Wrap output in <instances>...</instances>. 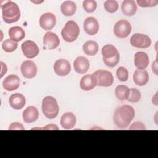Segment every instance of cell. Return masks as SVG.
Returning <instances> with one entry per match:
<instances>
[{
	"label": "cell",
	"instance_id": "6da1fadb",
	"mask_svg": "<svg viewBox=\"0 0 158 158\" xmlns=\"http://www.w3.org/2000/svg\"><path fill=\"white\" fill-rule=\"evenodd\" d=\"M135 111L133 107L124 104L118 107L114 114V122L120 128H127L134 118Z\"/></svg>",
	"mask_w": 158,
	"mask_h": 158
},
{
	"label": "cell",
	"instance_id": "7a4b0ae2",
	"mask_svg": "<svg viewBox=\"0 0 158 158\" xmlns=\"http://www.w3.org/2000/svg\"><path fill=\"white\" fill-rule=\"evenodd\" d=\"M2 17L6 23L17 22L20 17V10L18 5L12 1H6L1 6Z\"/></svg>",
	"mask_w": 158,
	"mask_h": 158
},
{
	"label": "cell",
	"instance_id": "3957f363",
	"mask_svg": "<svg viewBox=\"0 0 158 158\" xmlns=\"http://www.w3.org/2000/svg\"><path fill=\"white\" fill-rule=\"evenodd\" d=\"M42 111L44 115L49 119L56 118L59 111V106L56 99L50 96H46L42 101Z\"/></svg>",
	"mask_w": 158,
	"mask_h": 158
},
{
	"label": "cell",
	"instance_id": "277c9868",
	"mask_svg": "<svg viewBox=\"0 0 158 158\" xmlns=\"http://www.w3.org/2000/svg\"><path fill=\"white\" fill-rule=\"evenodd\" d=\"M80 28L78 24L73 21L69 20L65 23L64 27L61 31L62 38L67 42L71 43L75 41L78 37Z\"/></svg>",
	"mask_w": 158,
	"mask_h": 158
},
{
	"label": "cell",
	"instance_id": "5b68a950",
	"mask_svg": "<svg viewBox=\"0 0 158 158\" xmlns=\"http://www.w3.org/2000/svg\"><path fill=\"white\" fill-rule=\"evenodd\" d=\"M97 85L99 86H110L114 83V77L112 73L106 70H98L94 72Z\"/></svg>",
	"mask_w": 158,
	"mask_h": 158
},
{
	"label": "cell",
	"instance_id": "8992f818",
	"mask_svg": "<svg viewBox=\"0 0 158 158\" xmlns=\"http://www.w3.org/2000/svg\"><path fill=\"white\" fill-rule=\"evenodd\" d=\"M131 31L130 23L126 20H120L116 22L114 27V32L115 36L120 38H127Z\"/></svg>",
	"mask_w": 158,
	"mask_h": 158
},
{
	"label": "cell",
	"instance_id": "52a82bcc",
	"mask_svg": "<svg viewBox=\"0 0 158 158\" xmlns=\"http://www.w3.org/2000/svg\"><path fill=\"white\" fill-rule=\"evenodd\" d=\"M131 46L138 48H147L151 44V38L146 35L142 33H135L130 40Z\"/></svg>",
	"mask_w": 158,
	"mask_h": 158
},
{
	"label": "cell",
	"instance_id": "ba28073f",
	"mask_svg": "<svg viewBox=\"0 0 158 158\" xmlns=\"http://www.w3.org/2000/svg\"><path fill=\"white\" fill-rule=\"evenodd\" d=\"M22 51L24 56L28 59H32L38 56L39 48L37 44L33 41L27 40L21 46Z\"/></svg>",
	"mask_w": 158,
	"mask_h": 158
},
{
	"label": "cell",
	"instance_id": "9c48e42d",
	"mask_svg": "<svg viewBox=\"0 0 158 158\" xmlns=\"http://www.w3.org/2000/svg\"><path fill=\"white\" fill-rule=\"evenodd\" d=\"M20 71L25 78L31 79L36 75L37 67L32 60H27L22 64Z\"/></svg>",
	"mask_w": 158,
	"mask_h": 158
},
{
	"label": "cell",
	"instance_id": "30bf717a",
	"mask_svg": "<svg viewBox=\"0 0 158 158\" xmlns=\"http://www.w3.org/2000/svg\"><path fill=\"white\" fill-rule=\"evenodd\" d=\"M44 49H54L57 48L60 43V40L58 36L51 31H48L45 33L43 39Z\"/></svg>",
	"mask_w": 158,
	"mask_h": 158
},
{
	"label": "cell",
	"instance_id": "8fae6325",
	"mask_svg": "<svg viewBox=\"0 0 158 158\" xmlns=\"http://www.w3.org/2000/svg\"><path fill=\"white\" fill-rule=\"evenodd\" d=\"M39 23L40 27L44 30H51L56 24V17L52 13H44L40 17Z\"/></svg>",
	"mask_w": 158,
	"mask_h": 158
},
{
	"label": "cell",
	"instance_id": "7c38bea8",
	"mask_svg": "<svg viewBox=\"0 0 158 158\" xmlns=\"http://www.w3.org/2000/svg\"><path fill=\"white\" fill-rule=\"evenodd\" d=\"M53 68L55 73L59 76H66L71 70V66L69 62L64 59H60L56 60Z\"/></svg>",
	"mask_w": 158,
	"mask_h": 158
},
{
	"label": "cell",
	"instance_id": "4fadbf2b",
	"mask_svg": "<svg viewBox=\"0 0 158 158\" xmlns=\"http://www.w3.org/2000/svg\"><path fill=\"white\" fill-rule=\"evenodd\" d=\"M83 28L86 34L89 35H94L99 31V25L96 18L89 17L85 20Z\"/></svg>",
	"mask_w": 158,
	"mask_h": 158
},
{
	"label": "cell",
	"instance_id": "5bb4252c",
	"mask_svg": "<svg viewBox=\"0 0 158 158\" xmlns=\"http://www.w3.org/2000/svg\"><path fill=\"white\" fill-rule=\"evenodd\" d=\"M20 84L19 77L14 74L8 75L2 82L3 88L9 91H12L17 89Z\"/></svg>",
	"mask_w": 158,
	"mask_h": 158
},
{
	"label": "cell",
	"instance_id": "9a60e30c",
	"mask_svg": "<svg viewBox=\"0 0 158 158\" xmlns=\"http://www.w3.org/2000/svg\"><path fill=\"white\" fill-rule=\"evenodd\" d=\"M149 63L148 55L142 51L137 52L134 56V64L138 70L145 69Z\"/></svg>",
	"mask_w": 158,
	"mask_h": 158
},
{
	"label": "cell",
	"instance_id": "2e32d148",
	"mask_svg": "<svg viewBox=\"0 0 158 158\" xmlns=\"http://www.w3.org/2000/svg\"><path fill=\"white\" fill-rule=\"evenodd\" d=\"M25 98L20 93L12 94L9 98V102L12 108L15 110L22 109L25 105Z\"/></svg>",
	"mask_w": 158,
	"mask_h": 158
},
{
	"label": "cell",
	"instance_id": "e0dca14e",
	"mask_svg": "<svg viewBox=\"0 0 158 158\" xmlns=\"http://www.w3.org/2000/svg\"><path fill=\"white\" fill-rule=\"evenodd\" d=\"M73 67L77 73L80 74L85 73L89 68V62L85 57H78L74 60Z\"/></svg>",
	"mask_w": 158,
	"mask_h": 158
},
{
	"label": "cell",
	"instance_id": "ac0fdd59",
	"mask_svg": "<svg viewBox=\"0 0 158 158\" xmlns=\"http://www.w3.org/2000/svg\"><path fill=\"white\" fill-rule=\"evenodd\" d=\"M39 116V112L36 107L30 106L27 107L23 112L22 117L23 121L27 123L35 122Z\"/></svg>",
	"mask_w": 158,
	"mask_h": 158
},
{
	"label": "cell",
	"instance_id": "d6986e66",
	"mask_svg": "<svg viewBox=\"0 0 158 158\" xmlns=\"http://www.w3.org/2000/svg\"><path fill=\"white\" fill-rule=\"evenodd\" d=\"M97 85L96 80L93 74L86 75L83 76L80 81V86L81 89L85 91H89L93 89Z\"/></svg>",
	"mask_w": 158,
	"mask_h": 158
},
{
	"label": "cell",
	"instance_id": "ffe728a7",
	"mask_svg": "<svg viewBox=\"0 0 158 158\" xmlns=\"http://www.w3.org/2000/svg\"><path fill=\"white\" fill-rule=\"evenodd\" d=\"M60 123L63 128L70 130L74 127L76 123L75 115L72 112H66L61 117Z\"/></svg>",
	"mask_w": 158,
	"mask_h": 158
},
{
	"label": "cell",
	"instance_id": "44dd1931",
	"mask_svg": "<svg viewBox=\"0 0 158 158\" xmlns=\"http://www.w3.org/2000/svg\"><path fill=\"white\" fill-rule=\"evenodd\" d=\"M121 9L123 14L127 16L134 15L137 10V6L133 0H125L121 5Z\"/></svg>",
	"mask_w": 158,
	"mask_h": 158
},
{
	"label": "cell",
	"instance_id": "7402d4cb",
	"mask_svg": "<svg viewBox=\"0 0 158 158\" xmlns=\"http://www.w3.org/2000/svg\"><path fill=\"white\" fill-rule=\"evenodd\" d=\"M133 81L138 86H144L149 81V74L146 70H136L133 75Z\"/></svg>",
	"mask_w": 158,
	"mask_h": 158
},
{
	"label": "cell",
	"instance_id": "603a6c76",
	"mask_svg": "<svg viewBox=\"0 0 158 158\" xmlns=\"http://www.w3.org/2000/svg\"><path fill=\"white\" fill-rule=\"evenodd\" d=\"M8 33L10 39L17 43L22 40L25 36V31L19 26H15L10 28Z\"/></svg>",
	"mask_w": 158,
	"mask_h": 158
},
{
	"label": "cell",
	"instance_id": "cb8c5ba5",
	"mask_svg": "<svg viewBox=\"0 0 158 158\" xmlns=\"http://www.w3.org/2000/svg\"><path fill=\"white\" fill-rule=\"evenodd\" d=\"M77 9L75 3L72 1H65L63 2L60 6V10L62 13L67 17L73 15Z\"/></svg>",
	"mask_w": 158,
	"mask_h": 158
},
{
	"label": "cell",
	"instance_id": "d4e9b609",
	"mask_svg": "<svg viewBox=\"0 0 158 158\" xmlns=\"http://www.w3.org/2000/svg\"><path fill=\"white\" fill-rule=\"evenodd\" d=\"M99 49V46L98 43L94 41H88L84 43L83 45V52L88 56H94L96 55Z\"/></svg>",
	"mask_w": 158,
	"mask_h": 158
},
{
	"label": "cell",
	"instance_id": "484cf974",
	"mask_svg": "<svg viewBox=\"0 0 158 158\" xmlns=\"http://www.w3.org/2000/svg\"><path fill=\"white\" fill-rule=\"evenodd\" d=\"M101 52L103 60H107L114 57L118 53V51L114 46L106 44L102 48Z\"/></svg>",
	"mask_w": 158,
	"mask_h": 158
},
{
	"label": "cell",
	"instance_id": "4316f807",
	"mask_svg": "<svg viewBox=\"0 0 158 158\" xmlns=\"http://www.w3.org/2000/svg\"><path fill=\"white\" fill-rule=\"evenodd\" d=\"M130 88L125 85H119L115 90V93L117 98L120 101L127 100L130 94Z\"/></svg>",
	"mask_w": 158,
	"mask_h": 158
},
{
	"label": "cell",
	"instance_id": "83f0119b",
	"mask_svg": "<svg viewBox=\"0 0 158 158\" xmlns=\"http://www.w3.org/2000/svg\"><path fill=\"white\" fill-rule=\"evenodd\" d=\"M17 43L10 39L6 40L2 44V48L6 52H12L14 51L17 49Z\"/></svg>",
	"mask_w": 158,
	"mask_h": 158
},
{
	"label": "cell",
	"instance_id": "f1b7e54d",
	"mask_svg": "<svg viewBox=\"0 0 158 158\" xmlns=\"http://www.w3.org/2000/svg\"><path fill=\"white\" fill-rule=\"evenodd\" d=\"M104 7L105 10L109 13H114L118 9V4L117 1L114 0H107L105 1Z\"/></svg>",
	"mask_w": 158,
	"mask_h": 158
},
{
	"label": "cell",
	"instance_id": "f546056e",
	"mask_svg": "<svg viewBox=\"0 0 158 158\" xmlns=\"http://www.w3.org/2000/svg\"><path fill=\"white\" fill-rule=\"evenodd\" d=\"M130 94L127 100H128L130 102L133 103L139 101L141 97V92L136 88H130Z\"/></svg>",
	"mask_w": 158,
	"mask_h": 158
},
{
	"label": "cell",
	"instance_id": "4dcf8cb0",
	"mask_svg": "<svg viewBox=\"0 0 158 158\" xmlns=\"http://www.w3.org/2000/svg\"><path fill=\"white\" fill-rule=\"evenodd\" d=\"M83 7L86 12H93L96 9L97 2L94 0H85L83 2Z\"/></svg>",
	"mask_w": 158,
	"mask_h": 158
},
{
	"label": "cell",
	"instance_id": "1f68e13d",
	"mask_svg": "<svg viewBox=\"0 0 158 158\" xmlns=\"http://www.w3.org/2000/svg\"><path fill=\"white\" fill-rule=\"evenodd\" d=\"M116 75L118 79L121 81H125L128 78V71L123 67H120L117 69Z\"/></svg>",
	"mask_w": 158,
	"mask_h": 158
},
{
	"label": "cell",
	"instance_id": "d6a6232c",
	"mask_svg": "<svg viewBox=\"0 0 158 158\" xmlns=\"http://www.w3.org/2000/svg\"><path fill=\"white\" fill-rule=\"evenodd\" d=\"M137 3L141 7H152L157 6V0H138Z\"/></svg>",
	"mask_w": 158,
	"mask_h": 158
},
{
	"label": "cell",
	"instance_id": "836d02e7",
	"mask_svg": "<svg viewBox=\"0 0 158 158\" xmlns=\"http://www.w3.org/2000/svg\"><path fill=\"white\" fill-rule=\"evenodd\" d=\"M120 60V54L119 52L113 58L110 59H107V60H103L104 64L109 67H115L119 62Z\"/></svg>",
	"mask_w": 158,
	"mask_h": 158
},
{
	"label": "cell",
	"instance_id": "e575fe53",
	"mask_svg": "<svg viewBox=\"0 0 158 158\" xmlns=\"http://www.w3.org/2000/svg\"><path fill=\"white\" fill-rule=\"evenodd\" d=\"M146 127L145 125L141 122H134L130 127H129V130H146Z\"/></svg>",
	"mask_w": 158,
	"mask_h": 158
},
{
	"label": "cell",
	"instance_id": "d590c367",
	"mask_svg": "<svg viewBox=\"0 0 158 158\" xmlns=\"http://www.w3.org/2000/svg\"><path fill=\"white\" fill-rule=\"evenodd\" d=\"M8 129L9 130H25L23 125L21 123L17 122L12 123L9 125Z\"/></svg>",
	"mask_w": 158,
	"mask_h": 158
},
{
	"label": "cell",
	"instance_id": "8d00e7d4",
	"mask_svg": "<svg viewBox=\"0 0 158 158\" xmlns=\"http://www.w3.org/2000/svg\"><path fill=\"white\" fill-rule=\"evenodd\" d=\"M32 130H58V127L55 124H49L42 128H33Z\"/></svg>",
	"mask_w": 158,
	"mask_h": 158
},
{
	"label": "cell",
	"instance_id": "74e56055",
	"mask_svg": "<svg viewBox=\"0 0 158 158\" xmlns=\"http://www.w3.org/2000/svg\"><path fill=\"white\" fill-rule=\"evenodd\" d=\"M1 66V78L2 77V76L7 72V67L6 64H4L3 62H0Z\"/></svg>",
	"mask_w": 158,
	"mask_h": 158
},
{
	"label": "cell",
	"instance_id": "f35d334b",
	"mask_svg": "<svg viewBox=\"0 0 158 158\" xmlns=\"http://www.w3.org/2000/svg\"><path fill=\"white\" fill-rule=\"evenodd\" d=\"M152 70L153 72L156 75H157V59L152 63Z\"/></svg>",
	"mask_w": 158,
	"mask_h": 158
},
{
	"label": "cell",
	"instance_id": "ab89813d",
	"mask_svg": "<svg viewBox=\"0 0 158 158\" xmlns=\"http://www.w3.org/2000/svg\"><path fill=\"white\" fill-rule=\"evenodd\" d=\"M33 2H34V3H35V4H40V3H41V2H43V1H41V2H36V1H32Z\"/></svg>",
	"mask_w": 158,
	"mask_h": 158
}]
</instances>
